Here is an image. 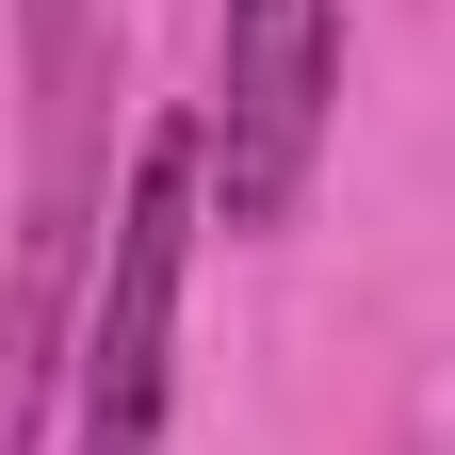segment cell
Here are the masks:
<instances>
[{
    "mask_svg": "<svg viewBox=\"0 0 455 455\" xmlns=\"http://www.w3.org/2000/svg\"><path fill=\"white\" fill-rule=\"evenodd\" d=\"M17 82H33V147H17V228H0V455H49L66 341L98 293V228H114V180H131L114 0H17Z\"/></svg>",
    "mask_w": 455,
    "mask_h": 455,
    "instance_id": "1",
    "label": "cell"
},
{
    "mask_svg": "<svg viewBox=\"0 0 455 455\" xmlns=\"http://www.w3.org/2000/svg\"><path fill=\"white\" fill-rule=\"evenodd\" d=\"M196 228H212L196 114H163V131H131V180H114V228H98V293H82V341H66V423H49V455H163Z\"/></svg>",
    "mask_w": 455,
    "mask_h": 455,
    "instance_id": "2",
    "label": "cell"
},
{
    "mask_svg": "<svg viewBox=\"0 0 455 455\" xmlns=\"http://www.w3.org/2000/svg\"><path fill=\"white\" fill-rule=\"evenodd\" d=\"M341 114V0H212V82H196V196L228 244L293 228Z\"/></svg>",
    "mask_w": 455,
    "mask_h": 455,
    "instance_id": "3",
    "label": "cell"
}]
</instances>
